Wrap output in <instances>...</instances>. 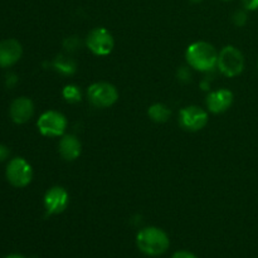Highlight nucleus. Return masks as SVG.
<instances>
[{"label":"nucleus","mask_w":258,"mask_h":258,"mask_svg":"<svg viewBox=\"0 0 258 258\" xmlns=\"http://www.w3.org/2000/svg\"><path fill=\"white\" fill-rule=\"evenodd\" d=\"M136 246L146 256L158 257L168 251L170 239L163 229L158 227H146L136 236Z\"/></svg>","instance_id":"1"},{"label":"nucleus","mask_w":258,"mask_h":258,"mask_svg":"<svg viewBox=\"0 0 258 258\" xmlns=\"http://www.w3.org/2000/svg\"><path fill=\"white\" fill-rule=\"evenodd\" d=\"M87 98L97 108H107L118 100V91L112 83L96 82L87 88Z\"/></svg>","instance_id":"4"},{"label":"nucleus","mask_w":258,"mask_h":258,"mask_svg":"<svg viewBox=\"0 0 258 258\" xmlns=\"http://www.w3.org/2000/svg\"><path fill=\"white\" fill-rule=\"evenodd\" d=\"M9 154H10L9 149H8L5 145H3V144H0V163L4 160H7L8 156H9Z\"/></svg>","instance_id":"20"},{"label":"nucleus","mask_w":258,"mask_h":258,"mask_svg":"<svg viewBox=\"0 0 258 258\" xmlns=\"http://www.w3.org/2000/svg\"><path fill=\"white\" fill-rule=\"evenodd\" d=\"M86 45L93 54L103 57L112 52L115 47V40H113L112 34L106 28L97 27L88 33L86 38Z\"/></svg>","instance_id":"7"},{"label":"nucleus","mask_w":258,"mask_h":258,"mask_svg":"<svg viewBox=\"0 0 258 258\" xmlns=\"http://www.w3.org/2000/svg\"><path fill=\"white\" fill-rule=\"evenodd\" d=\"M38 130L45 138H59L67 128V118L59 111L49 110L43 112L38 118Z\"/></svg>","instance_id":"5"},{"label":"nucleus","mask_w":258,"mask_h":258,"mask_svg":"<svg viewBox=\"0 0 258 258\" xmlns=\"http://www.w3.org/2000/svg\"><path fill=\"white\" fill-rule=\"evenodd\" d=\"M190 2L191 3H196V4H197V3H202V2H203V0H190Z\"/></svg>","instance_id":"23"},{"label":"nucleus","mask_w":258,"mask_h":258,"mask_svg":"<svg viewBox=\"0 0 258 258\" xmlns=\"http://www.w3.org/2000/svg\"><path fill=\"white\" fill-rule=\"evenodd\" d=\"M148 115L149 117L153 121H155V122L163 123L166 122V121L170 118L171 111L170 108L166 105H164V103H154V105H151L150 107H149Z\"/></svg>","instance_id":"15"},{"label":"nucleus","mask_w":258,"mask_h":258,"mask_svg":"<svg viewBox=\"0 0 258 258\" xmlns=\"http://www.w3.org/2000/svg\"><path fill=\"white\" fill-rule=\"evenodd\" d=\"M53 67H54V70L57 72L64 76H72L76 72V70H77V66H76L75 60L63 54L57 55L54 58V60H53Z\"/></svg>","instance_id":"14"},{"label":"nucleus","mask_w":258,"mask_h":258,"mask_svg":"<svg viewBox=\"0 0 258 258\" xmlns=\"http://www.w3.org/2000/svg\"><path fill=\"white\" fill-rule=\"evenodd\" d=\"M185 59L191 68L199 72H209L217 67L218 52L208 42H196L186 48Z\"/></svg>","instance_id":"2"},{"label":"nucleus","mask_w":258,"mask_h":258,"mask_svg":"<svg viewBox=\"0 0 258 258\" xmlns=\"http://www.w3.org/2000/svg\"><path fill=\"white\" fill-rule=\"evenodd\" d=\"M5 175H7L8 181L13 186L24 188V186L29 185L33 179L32 165L24 158L17 156L8 163Z\"/></svg>","instance_id":"6"},{"label":"nucleus","mask_w":258,"mask_h":258,"mask_svg":"<svg viewBox=\"0 0 258 258\" xmlns=\"http://www.w3.org/2000/svg\"><path fill=\"white\" fill-rule=\"evenodd\" d=\"M232 20H233L234 25H237V27H244L247 23V20H248V15H247V12L246 9H239L237 10V12H234L233 17H232Z\"/></svg>","instance_id":"17"},{"label":"nucleus","mask_w":258,"mask_h":258,"mask_svg":"<svg viewBox=\"0 0 258 258\" xmlns=\"http://www.w3.org/2000/svg\"><path fill=\"white\" fill-rule=\"evenodd\" d=\"M233 103V92L227 88L213 91L207 96L206 105L207 108L212 113L226 112Z\"/></svg>","instance_id":"11"},{"label":"nucleus","mask_w":258,"mask_h":258,"mask_svg":"<svg viewBox=\"0 0 258 258\" xmlns=\"http://www.w3.org/2000/svg\"><path fill=\"white\" fill-rule=\"evenodd\" d=\"M62 96L70 103H77L82 100V93H81L80 87L76 85L64 86L62 90Z\"/></svg>","instance_id":"16"},{"label":"nucleus","mask_w":258,"mask_h":258,"mask_svg":"<svg viewBox=\"0 0 258 258\" xmlns=\"http://www.w3.org/2000/svg\"><path fill=\"white\" fill-rule=\"evenodd\" d=\"M242 5L246 10L254 12L258 10V0H242Z\"/></svg>","instance_id":"18"},{"label":"nucleus","mask_w":258,"mask_h":258,"mask_svg":"<svg viewBox=\"0 0 258 258\" xmlns=\"http://www.w3.org/2000/svg\"><path fill=\"white\" fill-rule=\"evenodd\" d=\"M179 123L188 131H199L208 123V112L199 106H186L179 112Z\"/></svg>","instance_id":"8"},{"label":"nucleus","mask_w":258,"mask_h":258,"mask_svg":"<svg viewBox=\"0 0 258 258\" xmlns=\"http://www.w3.org/2000/svg\"><path fill=\"white\" fill-rule=\"evenodd\" d=\"M217 67L226 77L233 78L241 75L244 70L243 53L234 45H226L218 53Z\"/></svg>","instance_id":"3"},{"label":"nucleus","mask_w":258,"mask_h":258,"mask_svg":"<svg viewBox=\"0 0 258 258\" xmlns=\"http://www.w3.org/2000/svg\"><path fill=\"white\" fill-rule=\"evenodd\" d=\"M171 258H198V257L189 251H178L171 256Z\"/></svg>","instance_id":"19"},{"label":"nucleus","mask_w":258,"mask_h":258,"mask_svg":"<svg viewBox=\"0 0 258 258\" xmlns=\"http://www.w3.org/2000/svg\"><path fill=\"white\" fill-rule=\"evenodd\" d=\"M5 258H27L24 256H22V254H17V253H13V254H8Z\"/></svg>","instance_id":"22"},{"label":"nucleus","mask_w":258,"mask_h":258,"mask_svg":"<svg viewBox=\"0 0 258 258\" xmlns=\"http://www.w3.org/2000/svg\"><path fill=\"white\" fill-rule=\"evenodd\" d=\"M23 47L17 39H4L0 42V67L14 66L22 58Z\"/></svg>","instance_id":"12"},{"label":"nucleus","mask_w":258,"mask_h":258,"mask_svg":"<svg viewBox=\"0 0 258 258\" xmlns=\"http://www.w3.org/2000/svg\"><path fill=\"white\" fill-rule=\"evenodd\" d=\"M77 44H78V42L76 38H68V39L64 42V47L67 48V49H70V47H71V49H75V48L77 47Z\"/></svg>","instance_id":"21"},{"label":"nucleus","mask_w":258,"mask_h":258,"mask_svg":"<svg viewBox=\"0 0 258 258\" xmlns=\"http://www.w3.org/2000/svg\"><path fill=\"white\" fill-rule=\"evenodd\" d=\"M9 115L13 122L22 125L28 122L34 115V103L28 97H18L12 102Z\"/></svg>","instance_id":"10"},{"label":"nucleus","mask_w":258,"mask_h":258,"mask_svg":"<svg viewBox=\"0 0 258 258\" xmlns=\"http://www.w3.org/2000/svg\"><path fill=\"white\" fill-rule=\"evenodd\" d=\"M59 145H58V151L60 156L67 161H73L81 155L82 153V144L80 139L75 135H63L60 136Z\"/></svg>","instance_id":"13"},{"label":"nucleus","mask_w":258,"mask_h":258,"mask_svg":"<svg viewBox=\"0 0 258 258\" xmlns=\"http://www.w3.org/2000/svg\"><path fill=\"white\" fill-rule=\"evenodd\" d=\"M222 2H231V0H222Z\"/></svg>","instance_id":"24"},{"label":"nucleus","mask_w":258,"mask_h":258,"mask_svg":"<svg viewBox=\"0 0 258 258\" xmlns=\"http://www.w3.org/2000/svg\"><path fill=\"white\" fill-rule=\"evenodd\" d=\"M70 203L68 191L63 186H53L44 194V208L48 216H55L66 211Z\"/></svg>","instance_id":"9"}]
</instances>
